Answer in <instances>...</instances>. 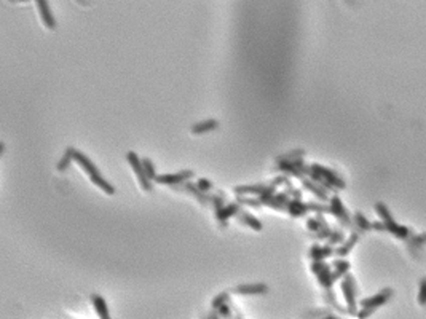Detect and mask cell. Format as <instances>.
<instances>
[{
  "label": "cell",
  "instance_id": "1",
  "mask_svg": "<svg viewBox=\"0 0 426 319\" xmlns=\"http://www.w3.org/2000/svg\"><path fill=\"white\" fill-rule=\"evenodd\" d=\"M310 169H311V173H310L308 179H311V181L316 182L318 185H321L323 189L327 192L335 193L339 190H343L347 187L345 181H343V179L337 174V171L321 166V165H318V163L310 165Z\"/></svg>",
  "mask_w": 426,
  "mask_h": 319
},
{
  "label": "cell",
  "instance_id": "2",
  "mask_svg": "<svg viewBox=\"0 0 426 319\" xmlns=\"http://www.w3.org/2000/svg\"><path fill=\"white\" fill-rule=\"evenodd\" d=\"M375 211H377V214L380 216L382 222H383V225H385V232L395 235L396 238H401V240H406V241L411 240V236L414 235L412 230H411L409 227L399 225V224L396 222L395 217L391 216V212H390V209H388L387 204L377 203V204H375Z\"/></svg>",
  "mask_w": 426,
  "mask_h": 319
},
{
  "label": "cell",
  "instance_id": "3",
  "mask_svg": "<svg viewBox=\"0 0 426 319\" xmlns=\"http://www.w3.org/2000/svg\"><path fill=\"white\" fill-rule=\"evenodd\" d=\"M391 297H393V289L387 288L380 291L379 294H375L374 297H367L361 300V310L358 312V319H367L369 316H372L375 310L383 307L385 304H388Z\"/></svg>",
  "mask_w": 426,
  "mask_h": 319
},
{
  "label": "cell",
  "instance_id": "4",
  "mask_svg": "<svg viewBox=\"0 0 426 319\" xmlns=\"http://www.w3.org/2000/svg\"><path fill=\"white\" fill-rule=\"evenodd\" d=\"M273 171H276V173H280L283 176H288V177H297V179H300V181L308 177L311 173L310 166L305 165L304 160H297V161H292V163H276Z\"/></svg>",
  "mask_w": 426,
  "mask_h": 319
},
{
  "label": "cell",
  "instance_id": "5",
  "mask_svg": "<svg viewBox=\"0 0 426 319\" xmlns=\"http://www.w3.org/2000/svg\"><path fill=\"white\" fill-rule=\"evenodd\" d=\"M342 292H343V297H345L347 302V310H348V315H353L358 316V302H356V294H358V286L355 278L351 276L350 273L342 280Z\"/></svg>",
  "mask_w": 426,
  "mask_h": 319
},
{
  "label": "cell",
  "instance_id": "6",
  "mask_svg": "<svg viewBox=\"0 0 426 319\" xmlns=\"http://www.w3.org/2000/svg\"><path fill=\"white\" fill-rule=\"evenodd\" d=\"M329 208H331V214L339 220V224L343 228H348V230H353L355 228V222L353 219L350 217L348 209L345 208V204L342 203V200L337 195H332L329 200Z\"/></svg>",
  "mask_w": 426,
  "mask_h": 319
},
{
  "label": "cell",
  "instance_id": "7",
  "mask_svg": "<svg viewBox=\"0 0 426 319\" xmlns=\"http://www.w3.org/2000/svg\"><path fill=\"white\" fill-rule=\"evenodd\" d=\"M126 160L129 163L131 169L134 171V174L137 177V182L141 184V187L145 190V192H150L152 190V181L149 179V176H147L145 169L142 166V160L137 157L136 152H128L126 153Z\"/></svg>",
  "mask_w": 426,
  "mask_h": 319
},
{
  "label": "cell",
  "instance_id": "8",
  "mask_svg": "<svg viewBox=\"0 0 426 319\" xmlns=\"http://www.w3.org/2000/svg\"><path fill=\"white\" fill-rule=\"evenodd\" d=\"M311 272L318 278V283L323 286L326 291H331L335 283L332 268L326 262H311Z\"/></svg>",
  "mask_w": 426,
  "mask_h": 319
},
{
  "label": "cell",
  "instance_id": "9",
  "mask_svg": "<svg viewBox=\"0 0 426 319\" xmlns=\"http://www.w3.org/2000/svg\"><path fill=\"white\" fill-rule=\"evenodd\" d=\"M193 176H195V173H193L192 169H185V171H181V173H176V174H161V176H157L155 182L160 184V185L177 187V185H182V184L188 182Z\"/></svg>",
  "mask_w": 426,
  "mask_h": 319
},
{
  "label": "cell",
  "instance_id": "10",
  "mask_svg": "<svg viewBox=\"0 0 426 319\" xmlns=\"http://www.w3.org/2000/svg\"><path fill=\"white\" fill-rule=\"evenodd\" d=\"M233 294L238 296H259V294L268 292V286L264 283H256V284H240L235 289H232Z\"/></svg>",
  "mask_w": 426,
  "mask_h": 319
},
{
  "label": "cell",
  "instance_id": "11",
  "mask_svg": "<svg viewBox=\"0 0 426 319\" xmlns=\"http://www.w3.org/2000/svg\"><path fill=\"white\" fill-rule=\"evenodd\" d=\"M72 157H73V161H77V165H80L81 168H83V171H85V173H86L89 177H93V176H97V174H99V169H97V168L94 166V163H93L91 160H89V158L86 157V155L81 153L80 150L73 149Z\"/></svg>",
  "mask_w": 426,
  "mask_h": 319
},
{
  "label": "cell",
  "instance_id": "12",
  "mask_svg": "<svg viewBox=\"0 0 426 319\" xmlns=\"http://www.w3.org/2000/svg\"><path fill=\"white\" fill-rule=\"evenodd\" d=\"M35 5H37V8H38L40 18H42V21H43L45 26L50 29V30L56 29V19H54V14L51 13L50 3H48L46 0H37Z\"/></svg>",
  "mask_w": 426,
  "mask_h": 319
},
{
  "label": "cell",
  "instance_id": "13",
  "mask_svg": "<svg viewBox=\"0 0 426 319\" xmlns=\"http://www.w3.org/2000/svg\"><path fill=\"white\" fill-rule=\"evenodd\" d=\"M173 189H176V190H182V192H187V193L193 195L195 198L198 200L201 204H204V206H206V204H211V198H212V196H211V195H208V193H204V192H201V190L198 189V187H196V184L185 182V184H182V185L173 187Z\"/></svg>",
  "mask_w": 426,
  "mask_h": 319
},
{
  "label": "cell",
  "instance_id": "14",
  "mask_svg": "<svg viewBox=\"0 0 426 319\" xmlns=\"http://www.w3.org/2000/svg\"><path fill=\"white\" fill-rule=\"evenodd\" d=\"M335 254V249H332V246L326 244V246H319V244H313L308 252L310 259L313 262H324V259L331 257Z\"/></svg>",
  "mask_w": 426,
  "mask_h": 319
},
{
  "label": "cell",
  "instance_id": "15",
  "mask_svg": "<svg viewBox=\"0 0 426 319\" xmlns=\"http://www.w3.org/2000/svg\"><path fill=\"white\" fill-rule=\"evenodd\" d=\"M300 182H302V187H304L305 190H308V192L313 193L318 200H321V201H329V200H331V198H329V192L324 190L321 185H318L316 182L311 181V179L305 177V179H302Z\"/></svg>",
  "mask_w": 426,
  "mask_h": 319
},
{
  "label": "cell",
  "instance_id": "16",
  "mask_svg": "<svg viewBox=\"0 0 426 319\" xmlns=\"http://www.w3.org/2000/svg\"><path fill=\"white\" fill-rule=\"evenodd\" d=\"M240 211H241L240 204L236 201H233L230 204H225L222 209L216 211V219L220 222V225H222V224H227V220L230 217H236V214H238Z\"/></svg>",
  "mask_w": 426,
  "mask_h": 319
},
{
  "label": "cell",
  "instance_id": "17",
  "mask_svg": "<svg viewBox=\"0 0 426 319\" xmlns=\"http://www.w3.org/2000/svg\"><path fill=\"white\" fill-rule=\"evenodd\" d=\"M268 187V184H252V185H238L235 187L233 192L236 196H244V195H257L260 196L265 192V189Z\"/></svg>",
  "mask_w": 426,
  "mask_h": 319
},
{
  "label": "cell",
  "instance_id": "18",
  "mask_svg": "<svg viewBox=\"0 0 426 319\" xmlns=\"http://www.w3.org/2000/svg\"><path fill=\"white\" fill-rule=\"evenodd\" d=\"M358 241H359V232H353V233L348 236V240H345V243H343L340 248L335 249V256H337V257H345V256H348L350 252H351V249L356 246Z\"/></svg>",
  "mask_w": 426,
  "mask_h": 319
},
{
  "label": "cell",
  "instance_id": "19",
  "mask_svg": "<svg viewBox=\"0 0 426 319\" xmlns=\"http://www.w3.org/2000/svg\"><path fill=\"white\" fill-rule=\"evenodd\" d=\"M288 212L289 216H292V217H304L307 212H310V209H308V204L307 203H304L302 200H291V203H289V206H288Z\"/></svg>",
  "mask_w": 426,
  "mask_h": 319
},
{
  "label": "cell",
  "instance_id": "20",
  "mask_svg": "<svg viewBox=\"0 0 426 319\" xmlns=\"http://www.w3.org/2000/svg\"><path fill=\"white\" fill-rule=\"evenodd\" d=\"M236 220H238L240 224H244V225H248V227H251L252 230H256V232H260L262 230V222L259 219H256L254 216H251L249 212H246V211H240L238 214H236Z\"/></svg>",
  "mask_w": 426,
  "mask_h": 319
},
{
  "label": "cell",
  "instance_id": "21",
  "mask_svg": "<svg viewBox=\"0 0 426 319\" xmlns=\"http://www.w3.org/2000/svg\"><path fill=\"white\" fill-rule=\"evenodd\" d=\"M91 302L94 305V310L97 316H99V319H110V315H109V310H107V304H105V300L97 296V294H94V296H91Z\"/></svg>",
  "mask_w": 426,
  "mask_h": 319
},
{
  "label": "cell",
  "instance_id": "22",
  "mask_svg": "<svg viewBox=\"0 0 426 319\" xmlns=\"http://www.w3.org/2000/svg\"><path fill=\"white\" fill-rule=\"evenodd\" d=\"M304 157H305V150L304 149H294V150H289L286 153L278 155L276 163H292V161L302 160Z\"/></svg>",
  "mask_w": 426,
  "mask_h": 319
},
{
  "label": "cell",
  "instance_id": "23",
  "mask_svg": "<svg viewBox=\"0 0 426 319\" xmlns=\"http://www.w3.org/2000/svg\"><path fill=\"white\" fill-rule=\"evenodd\" d=\"M216 128H219V121L211 118V120H204V121H200V123L193 125L192 133L193 134H204V133H208V131H214Z\"/></svg>",
  "mask_w": 426,
  "mask_h": 319
},
{
  "label": "cell",
  "instance_id": "24",
  "mask_svg": "<svg viewBox=\"0 0 426 319\" xmlns=\"http://www.w3.org/2000/svg\"><path fill=\"white\" fill-rule=\"evenodd\" d=\"M332 267H334V278H335V281L340 280V278H345V276L348 275V272H350V264H348L345 259L334 260Z\"/></svg>",
  "mask_w": 426,
  "mask_h": 319
},
{
  "label": "cell",
  "instance_id": "25",
  "mask_svg": "<svg viewBox=\"0 0 426 319\" xmlns=\"http://www.w3.org/2000/svg\"><path fill=\"white\" fill-rule=\"evenodd\" d=\"M353 222H355V228H358V232L372 230V222H371V220H367V217L363 214V212H359V211L355 212Z\"/></svg>",
  "mask_w": 426,
  "mask_h": 319
},
{
  "label": "cell",
  "instance_id": "26",
  "mask_svg": "<svg viewBox=\"0 0 426 319\" xmlns=\"http://www.w3.org/2000/svg\"><path fill=\"white\" fill-rule=\"evenodd\" d=\"M91 179V182L94 184V185H97L99 187V189L104 192V193H107V195H113L115 193V189H113V187L105 181V179L101 176V174H97V176H93V177H89Z\"/></svg>",
  "mask_w": 426,
  "mask_h": 319
},
{
  "label": "cell",
  "instance_id": "27",
  "mask_svg": "<svg viewBox=\"0 0 426 319\" xmlns=\"http://www.w3.org/2000/svg\"><path fill=\"white\" fill-rule=\"evenodd\" d=\"M72 152H73V147H67V150H65L64 155L61 157V160H59V163H58V171H59V173H64V171L70 166V163L73 161Z\"/></svg>",
  "mask_w": 426,
  "mask_h": 319
},
{
  "label": "cell",
  "instance_id": "28",
  "mask_svg": "<svg viewBox=\"0 0 426 319\" xmlns=\"http://www.w3.org/2000/svg\"><path fill=\"white\" fill-rule=\"evenodd\" d=\"M343 244L345 243V233H343L340 228H332V233L329 236V240H327V244L329 246H335V244Z\"/></svg>",
  "mask_w": 426,
  "mask_h": 319
},
{
  "label": "cell",
  "instance_id": "29",
  "mask_svg": "<svg viewBox=\"0 0 426 319\" xmlns=\"http://www.w3.org/2000/svg\"><path fill=\"white\" fill-rule=\"evenodd\" d=\"M324 299H326L327 304H331L335 310H337V312H340V313H348V310H347V308H342V307L337 304V297H335V294H334V291H332V289L324 292Z\"/></svg>",
  "mask_w": 426,
  "mask_h": 319
},
{
  "label": "cell",
  "instance_id": "30",
  "mask_svg": "<svg viewBox=\"0 0 426 319\" xmlns=\"http://www.w3.org/2000/svg\"><path fill=\"white\" fill-rule=\"evenodd\" d=\"M236 203L240 204V206H251V208H260L264 206V204L260 203L259 198H246V196H236Z\"/></svg>",
  "mask_w": 426,
  "mask_h": 319
},
{
  "label": "cell",
  "instance_id": "31",
  "mask_svg": "<svg viewBox=\"0 0 426 319\" xmlns=\"http://www.w3.org/2000/svg\"><path fill=\"white\" fill-rule=\"evenodd\" d=\"M308 204V209L310 211H315L316 214H331V208L329 204H319V203H315V201H310L307 203Z\"/></svg>",
  "mask_w": 426,
  "mask_h": 319
},
{
  "label": "cell",
  "instance_id": "32",
  "mask_svg": "<svg viewBox=\"0 0 426 319\" xmlns=\"http://www.w3.org/2000/svg\"><path fill=\"white\" fill-rule=\"evenodd\" d=\"M142 166H144L145 173H147V176H149L150 181H155L158 174H157V171H155V166H153V163L150 161V158H142Z\"/></svg>",
  "mask_w": 426,
  "mask_h": 319
},
{
  "label": "cell",
  "instance_id": "33",
  "mask_svg": "<svg viewBox=\"0 0 426 319\" xmlns=\"http://www.w3.org/2000/svg\"><path fill=\"white\" fill-rule=\"evenodd\" d=\"M228 300H230V294H228V292L219 294V296H216V297H214V300H212V308L217 310V308H220L222 305H225Z\"/></svg>",
  "mask_w": 426,
  "mask_h": 319
},
{
  "label": "cell",
  "instance_id": "34",
  "mask_svg": "<svg viewBox=\"0 0 426 319\" xmlns=\"http://www.w3.org/2000/svg\"><path fill=\"white\" fill-rule=\"evenodd\" d=\"M196 187H198L201 192L208 193V195H209L212 190H214V185H212V182L208 181V179H204V177H201V179H198V181H196Z\"/></svg>",
  "mask_w": 426,
  "mask_h": 319
},
{
  "label": "cell",
  "instance_id": "35",
  "mask_svg": "<svg viewBox=\"0 0 426 319\" xmlns=\"http://www.w3.org/2000/svg\"><path fill=\"white\" fill-rule=\"evenodd\" d=\"M419 304L422 307H426V276L420 280V286H419Z\"/></svg>",
  "mask_w": 426,
  "mask_h": 319
},
{
  "label": "cell",
  "instance_id": "36",
  "mask_svg": "<svg viewBox=\"0 0 426 319\" xmlns=\"http://www.w3.org/2000/svg\"><path fill=\"white\" fill-rule=\"evenodd\" d=\"M307 228H308V230L313 233V235H316V233L319 232V222H318V219H316V217H310V219L307 220Z\"/></svg>",
  "mask_w": 426,
  "mask_h": 319
},
{
  "label": "cell",
  "instance_id": "37",
  "mask_svg": "<svg viewBox=\"0 0 426 319\" xmlns=\"http://www.w3.org/2000/svg\"><path fill=\"white\" fill-rule=\"evenodd\" d=\"M216 312H217V315H219L220 318H225V319H230V316H232V308L228 307L227 304L222 305L220 308H217Z\"/></svg>",
  "mask_w": 426,
  "mask_h": 319
},
{
  "label": "cell",
  "instance_id": "38",
  "mask_svg": "<svg viewBox=\"0 0 426 319\" xmlns=\"http://www.w3.org/2000/svg\"><path fill=\"white\" fill-rule=\"evenodd\" d=\"M203 319H220V316L217 315V312H216V310H214V312H211V313H209L208 316H204Z\"/></svg>",
  "mask_w": 426,
  "mask_h": 319
},
{
  "label": "cell",
  "instance_id": "39",
  "mask_svg": "<svg viewBox=\"0 0 426 319\" xmlns=\"http://www.w3.org/2000/svg\"><path fill=\"white\" fill-rule=\"evenodd\" d=\"M323 319H339V318H337V316H335V315H326V316H324Z\"/></svg>",
  "mask_w": 426,
  "mask_h": 319
},
{
  "label": "cell",
  "instance_id": "40",
  "mask_svg": "<svg viewBox=\"0 0 426 319\" xmlns=\"http://www.w3.org/2000/svg\"><path fill=\"white\" fill-rule=\"evenodd\" d=\"M3 152H5V144L2 142V144H0V157L3 155Z\"/></svg>",
  "mask_w": 426,
  "mask_h": 319
}]
</instances>
